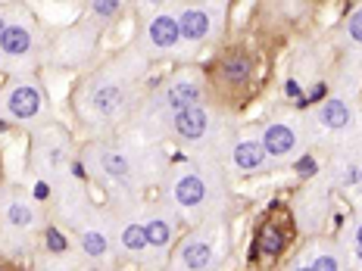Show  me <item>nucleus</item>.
Listing matches in <instances>:
<instances>
[{"label":"nucleus","mask_w":362,"mask_h":271,"mask_svg":"<svg viewBox=\"0 0 362 271\" xmlns=\"http://www.w3.org/2000/svg\"><path fill=\"white\" fill-rule=\"evenodd\" d=\"M297 169L303 171V175H313V171H315V162H313V156H303V162H300Z\"/></svg>","instance_id":"obj_27"},{"label":"nucleus","mask_w":362,"mask_h":271,"mask_svg":"<svg viewBox=\"0 0 362 271\" xmlns=\"http://www.w3.org/2000/svg\"><path fill=\"white\" fill-rule=\"evenodd\" d=\"M165 209L191 224L216 222L225 203L222 171L206 159H175L163 181Z\"/></svg>","instance_id":"obj_2"},{"label":"nucleus","mask_w":362,"mask_h":271,"mask_svg":"<svg viewBox=\"0 0 362 271\" xmlns=\"http://www.w3.org/2000/svg\"><path fill=\"white\" fill-rule=\"evenodd\" d=\"M169 131L178 138V144L206 150L222 138V122H218V116L206 103H200V107H191V109L178 112V116H172Z\"/></svg>","instance_id":"obj_10"},{"label":"nucleus","mask_w":362,"mask_h":271,"mask_svg":"<svg viewBox=\"0 0 362 271\" xmlns=\"http://www.w3.org/2000/svg\"><path fill=\"white\" fill-rule=\"evenodd\" d=\"M178 32H181V44L191 54L194 47L213 41L222 32V19H225V6L222 4H181L178 13Z\"/></svg>","instance_id":"obj_8"},{"label":"nucleus","mask_w":362,"mask_h":271,"mask_svg":"<svg viewBox=\"0 0 362 271\" xmlns=\"http://www.w3.org/2000/svg\"><path fill=\"white\" fill-rule=\"evenodd\" d=\"M144 72L147 56L141 50H128V54L110 59L107 66H100L75 97V112H78L81 125L100 134L122 122L138 100Z\"/></svg>","instance_id":"obj_1"},{"label":"nucleus","mask_w":362,"mask_h":271,"mask_svg":"<svg viewBox=\"0 0 362 271\" xmlns=\"http://www.w3.org/2000/svg\"><path fill=\"white\" fill-rule=\"evenodd\" d=\"M10 19H13V10H0V37H4L6 25H10Z\"/></svg>","instance_id":"obj_28"},{"label":"nucleus","mask_w":362,"mask_h":271,"mask_svg":"<svg viewBox=\"0 0 362 271\" xmlns=\"http://www.w3.org/2000/svg\"><path fill=\"white\" fill-rule=\"evenodd\" d=\"M85 169L97 181H110L112 187H125V191L141 187V178H144V171H141L144 162L134 150L103 144V140H94V144L85 147Z\"/></svg>","instance_id":"obj_3"},{"label":"nucleus","mask_w":362,"mask_h":271,"mask_svg":"<svg viewBox=\"0 0 362 271\" xmlns=\"http://www.w3.org/2000/svg\"><path fill=\"white\" fill-rule=\"evenodd\" d=\"M284 94L288 97H300V100H303V85H300V81H288V85H284Z\"/></svg>","instance_id":"obj_25"},{"label":"nucleus","mask_w":362,"mask_h":271,"mask_svg":"<svg viewBox=\"0 0 362 271\" xmlns=\"http://www.w3.org/2000/svg\"><path fill=\"white\" fill-rule=\"evenodd\" d=\"M138 50L144 56H178V54H187L185 44H181L175 13H169V10L147 13V22H144L141 37H138Z\"/></svg>","instance_id":"obj_11"},{"label":"nucleus","mask_w":362,"mask_h":271,"mask_svg":"<svg viewBox=\"0 0 362 271\" xmlns=\"http://www.w3.org/2000/svg\"><path fill=\"white\" fill-rule=\"evenodd\" d=\"M218 72H222V78L228 81V85H244V81H250L253 75V59L247 54H225L218 59Z\"/></svg>","instance_id":"obj_20"},{"label":"nucleus","mask_w":362,"mask_h":271,"mask_svg":"<svg viewBox=\"0 0 362 271\" xmlns=\"http://www.w3.org/2000/svg\"><path fill=\"white\" fill-rule=\"evenodd\" d=\"M44 243H47V253H59V255H63L66 250H69V240H66V234H63V231H57V228L44 231Z\"/></svg>","instance_id":"obj_23"},{"label":"nucleus","mask_w":362,"mask_h":271,"mask_svg":"<svg viewBox=\"0 0 362 271\" xmlns=\"http://www.w3.org/2000/svg\"><path fill=\"white\" fill-rule=\"evenodd\" d=\"M225 162H228V169L238 171V175H256V171H266L272 165L269 153L259 144V138H238L235 144L228 147V153H225Z\"/></svg>","instance_id":"obj_16"},{"label":"nucleus","mask_w":362,"mask_h":271,"mask_svg":"<svg viewBox=\"0 0 362 271\" xmlns=\"http://www.w3.org/2000/svg\"><path fill=\"white\" fill-rule=\"evenodd\" d=\"M75 234H78V246L85 253V259L94 262V265H107V262H112V255L119 253L116 224H110V218L94 212L90 206H85L75 215Z\"/></svg>","instance_id":"obj_6"},{"label":"nucleus","mask_w":362,"mask_h":271,"mask_svg":"<svg viewBox=\"0 0 362 271\" xmlns=\"http://www.w3.org/2000/svg\"><path fill=\"white\" fill-rule=\"evenodd\" d=\"M353 268L362 271V250H353Z\"/></svg>","instance_id":"obj_30"},{"label":"nucleus","mask_w":362,"mask_h":271,"mask_svg":"<svg viewBox=\"0 0 362 271\" xmlns=\"http://www.w3.org/2000/svg\"><path fill=\"white\" fill-rule=\"evenodd\" d=\"M0 271H10V268H6V265H0Z\"/></svg>","instance_id":"obj_32"},{"label":"nucleus","mask_w":362,"mask_h":271,"mask_svg":"<svg viewBox=\"0 0 362 271\" xmlns=\"http://www.w3.org/2000/svg\"><path fill=\"white\" fill-rule=\"evenodd\" d=\"M37 228H41L37 203L28 193H22L19 187H10L0 197V234H6V240H28Z\"/></svg>","instance_id":"obj_12"},{"label":"nucleus","mask_w":362,"mask_h":271,"mask_svg":"<svg viewBox=\"0 0 362 271\" xmlns=\"http://www.w3.org/2000/svg\"><path fill=\"white\" fill-rule=\"evenodd\" d=\"M50 109H47V94H44L41 81L35 75H22V78H13L10 88L0 94V119L22 128H44Z\"/></svg>","instance_id":"obj_4"},{"label":"nucleus","mask_w":362,"mask_h":271,"mask_svg":"<svg viewBox=\"0 0 362 271\" xmlns=\"http://www.w3.org/2000/svg\"><path fill=\"white\" fill-rule=\"evenodd\" d=\"M315 119H319V125L325 128V131H344V128L350 125V119H353L350 100L341 97V94L328 97V100L319 107V112H315Z\"/></svg>","instance_id":"obj_18"},{"label":"nucleus","mask_w":362,"mask_h":271,"mask_svg":"<svg viewBox=\"0 0 362 271\" xmlns=\"http://www.w3.org/2000/svg\"><path fill=\"white\" fill-rule=\"evenodd\" d=\"M303 259L309 262L313 271H344V253L334 243H325V240L309 246L303 253Z\"/></svg>","instance_id":"obj_19"},{"label":"nucleus","mask_w":362,"mask_h":271,"mask_svg":"<svg viewBox=\"0 0 362 271\" xmlns=\"http://www.w3.org/2000/svg\"><path fill=\"white\" fill-rule=\"evenodd\" d=\"M144 222V234H147V243H150V253H153V262L165 259L169 246L175 243V215L172 209H150V212L141 218Z\"/></svg>","instance_id":"obj_15"},{"label":"nucleus","mask_w":362,"mask_h":271,"mask_svg":"<svg viewBox=\"0 0 362 271\" xmlns=\"http://www.w3.org/2000/svg\"><path fill=\"white\" fill-rule=\"evenodd\" d=\"M256 250H259L266 259H278L284 253V231L278 224H262L259 231V240L253 246V259H256Z\"/></svg>","instance_id":"obj_21"},{"label":"nucleus","mask_w":362,"mask_h":271,"mask_svg":"<svg viewBox=\"0 0 362 271\" xmlns=\"http://www.w3.org/2000/svg\"><path fill=\"white\" fill-rule=\"evenodd\" d=\"M218 231L216 224H200L194 234H187L172 255L169 271H213L218 265Z\"/></svg>","instance_id":"obj_9"},{"label":"nucleus","mask_w":362,"mask_h":271,"mask_svg":"<svg viewBox=\"0 0 362 271\" xmlns=\"http://www.w3.org/2000/svg\"><path fill=\"white\" fill-rule=\"evenodd\" d=\"M346 240H350L353 250H362V215L350 224V231H346Z\"/></svg>","instance_id":"obj_24"},{"label":"nucleus","mask_w":362,"mask_h":271,"mask_svg":"<svg viewBox=\"0 0 362 271\" xmlns=\"http://www.w3.org/2000/svg\"><path fill=\"white\" fill-rule=\"evenodd\" d=\"M47 197H50L47 181H37V184H35V203H41V200H47Z\"/></svg>","instance_id":"obj_26"},{"label":"nucleus","mask_w":362,"mask_h":271,"mask_svg":"<svg viewBox=\"0 0 362 271\" xmlns=\"http://www.w3.org/2000/svg\"><path fill=\"white\" fill-rule=\"evenodd\" d=\"M288 271H313V268H309V262L303 259V255H300L297 262H291V265H288Z\"/></svg>","instance_id":"obj_29"},{"label":"nucleus","mask_w":362,"mask_h":271,"mask_svg":"<svg viewBox=\"0 0 362 271\" xmlns=\"http://www.w3.org/2000/svg\"><path fill=\"white\" fill-rule=\"evenodd\" d=\"M116 246L122 255H132L138 262H153V253H150L147 234H144V222L138 215H122L116 224Z\"/></svg>","instance_id":"obj_17"},{"label":"nucleus","mask_w":362,"mask_h":271,"mask_svg":"<svg viewBox=\"0 0 362 271\" xmlns=\"http://www.w3.org/2000/svg\"><path fill=\"white\" fill-rule=\"evenodd\" d=\"M259 144L269 153V159H291V156L300 153L303 147V131L293 119H275V122L262 125L259 131Z\"/></svg>","instance_id":"obj_14"},{"label":"nucleus","mask_w":362,"mask_h":271,"mask_svg":"<svg viewBox=\"0 0 362 271\" xmlns=\"http://www.w3.org/2000/svg\"><path fill=\"white\" fill-rule=\"evenodd\" d=\"M359 184H362V165H359Z\"/></svg>","instance_id":"obj_31"},{"label":"nucleus","mask_w":362,"mask_h":271,"mask_svg":"<svg viewBox=\"0 0 362 271\" xmlns=\"http://www.w3.org/2000/svg\"><path fill=\"white\" fill-rule=\"evenodd\" d=\"M203 97H206V78L197 69H185L153 94V100L147 107V119L150 122L169 125L172 116H178V112H185L191 107H200Z\"/></svg>","instance_id":"obj_5"},{"label":"nucleus","mask_w":362,"mask_h":271,"mask_svg":"<svg viewBox=\"0 0 362 271\" xmlns=\"http://www.w3.org/2000/svg\"><path fill=\"white\" fill-rule=\"evenodd\" d=\"M344 35L353 47L362 50V4L350 10V16H346V22H344Z\"/></svg>","instance_id":"obj_22"},{"label":"nucleus","mask_w":362,"mask_h":271,"mask_svg":"<svg viewBox=\"0 0 362 271\" xmlns=\"http://www.w3.org/2000/svg\"><path fill=\"white\" fill-rule=\"evenodd\" d=\"M72 159V144L66 138V131L59 125H44L32 134V165L41 175V181L59 178V171Z\"/></svg>","instance_id":"obj_7"},{"label":"nucleus","mask_w":362,"mask_h":271,"mask_svg":"<svg viewBox=\"0 0 362 271\" xmlns=\"http://www.w3.org/2000/svg\"><path fill=\"white\" fill-rule=\"evenodd\" d=\"M37 44H41V35H37L35 22L22 10H13L10 25H6L4 37H0V59H4V66H10L13 72L28 66V59L37 54Z\"/></svg>","instance_id":"obj_13"}]
</instances>
